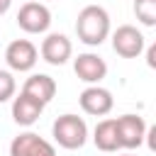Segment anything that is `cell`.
Returning <instances> with one entry per match:
<instances>
[{"label":"cell","instance_id":"6da1fadb","mask_svg":"<svg viewBox=\"0 0 156 156\" xmlns=\"http://www.w3.org/2000/svg\"><path fill=\"white\" fill-rule=\"evenodd\" d=\"M76 34L88 46H100L110 37V15L100 5H85L76 20Z\"/></svg>","mask_w":156,"mask_h":156},{"label":"cell","instance_id":"7a4b0ae2","mask_svg":"<svg viewBox=\"0 0 156 156\" xmlns=\"http://www.w3.org/2000/svg\"><path fill=\"white\" fill-rule=\"evenodd\" d=\"M51 134H54V141L61 149L76 151V149H80L88 141V124H85L83 117L66 112V115L56 117V122L51 127Z\"/></svg>","mask_w":156,"mask_h":156},{"label":"cell","instance_id":"3957f363","mask_svg":"<svg viewBox=\"0 0 156 156\" xmlns=\"http://www.w3.org/2000/svg\"><path fill=\"white\" fill-rule=\"evenodd\" d=\"M37 61H39V49L29 39H15L5 49V63L10 66V71L27 73L37 66Z\"/></svg>","mask_w":156,"mask_h":156},{"label":"cell","instance_id":"277c9868","mask_svg":"<svg viewBox=\"0 0 156 156\" xmlns=\"http://www.w3.org/2000/svg\"><path fill=\"white\" fill-rule=\"evenodd\" d=\"M17 24L27 34H44L51 27V10L44 2H24L17 12Z\"/></svg>","mask_w":156,"mask_h":156},{"label":"cell","instance_id":"5b68a950","mask_svg":"<svg viewBox=\"0 0 156 156\" xmlns=\"http://www.w3.org/2000/svg\"><path fill=\"white\" fill-rule=\"evenodd\" d=\"M115 124H117V136H119V149H139L144 144V136H146V122L144 117L139 115H122V117H115Z\"/></svg>","mask_w":156,"mask_h":156},{"label":"cell","instance_id":"8992f818","mask_svg":"<svg viewBox=\"0 0 156 156\" xmlns=\"http://www.w3.org/2000/svg\"><path fill=\"white\" fill-rule=\"evenodd\" d=\"M78 102H80V110L85 115H93V117H105L112 112L115 107V98L107 88H102L100 83L98 85H88L80 95H78Z\"/></svg>","mask_w":156,"mask_h":156},{"label":"cell","instance_id":"52a82bcc","mask_svg":"<svg viewBox=\"0 0 156 156\" xmlns=\"http://www.w3.org/2000/svg\"><path fill=\"white\" fill-rule=\"evenodd\" d=\"M146 41L144 34L134 27V24H122L112 32V49L122 56V58H136L144 51Z\"/></svg>","mask_w":156,"mask_h":156},{"label":"cell","instance_id":"ba28073f","mask_svg":"<svg viewBox=\"0 0 156 156\" xmlns=\"http://www.w3.org/2000/svg\"><path fill=\"white\" fill-rule=\"evenodd\" d=\"M10 156H56V146L34 132H22L10 141Z\"/></svg>","mask_w":156,"mask_h":156},{"label":"cell","instance_id":"9c48e42d","mask_svg":"<svg viewBox=\"0 0 156 156\" xmlns=\"http://www.w3.org/2000/svg\"><path fill=\"white\" fill-rule=\"evenodd\" d=\"M39 54L46 63L51 66H63L71 56H73V44L66 34H58V32H51L44 37L41 46H39Z\"/></svg>","mask_w":156,"mask_h":156},{"label":"cell","instance_id":"30bf717a","mask_svg":"<svg viewBox=\"0 0 156 156\" xmlns=\"http://www.w3.org/2000/svg\"><path fill=\"white\" fill-rule=\"evenodd\" d=\"M73 71H76V76H78L83 83L98 85V83L107 76V63H105L102 56H98V54H93V51H85V54H78V56L73 58Z\"/></svg>","mask_w":156,"mask_h":156},{"label":"cell","instance_id":"8fae6325","mask_svg":"<svg viewBox=\"0 0 156 156\" xmlns=\"http://www.w3.org/2000/svg\"><path fill=\"white\" fill-rule=\"evenodd\" d=\"M44 107H46V105H41L39 100H34V98H29V95H24V93L20 90V95L12 98V119H15L20 127H32V124L41 117Z\"/></svg>","mask_w":156,"mask_h":156},{"label":"cell","instance_id":"7c38bea8","mask_svg":"<svg viewBox=\"0 0 156 156\" xmlns=\"http://www.w3.org/2000/svg\"><path fill=\"white\" fill-rule=\"evenodd\" d=\"M22 93L34 98V100H39L41 105H49L54 100V95H56V80L51 76H46V73H32L24 80Z\"/></svg>","mask_w":156,"mask_h":156},{"label":"cell","instance_id":"4fadbf2b","mask_svg":"<svg viewBox=\"0 0 156 156\" xmlns=\"http://www.w3.org/2000/svg\"><path fill=\"white\" fill-rule=\"evenodd\" d=\"M93 141L100 151L105 154H115L119 149V136H117V124H115V117H107V119H100L93 129Z\"/></svg>","mask_w":156,"mask_h":156},{"label":"cell","instance_id":"5bb4252c","mask_svg":"<svg viewBox=\"0 0 156 156\" xmlns=\"http://www.w3.org/2000/svg\"><path fill=\"white\" fill-rule=\"evenodd\" d=\"M134 15L144 27L156 24V0H134Z\"/></svg>","mask_w":156,"mask_h":156},{"label":"cell","instance_id":"9a60e30c","mask_svg":"<svg viewBox=\"0 0 156 156\" xmlns=\"http://www.w3.org/2000/svg\"><path fill=\"white\" fill-rule=\"evenodd\" d=\"M15 90H17V83H15V76L10 71H2L0 68V102H7L15 98Z\"/></svg>","mask_w":156,"mask_h":156},{"label":"cell","instance_id":"2e32d148","mask_svg":"<svg viewBox=\"0 0 156 156\" xmlns=\"http://www.w3.org/2000/svg\"><path fill=\"white\" fill-rule=\"evenodd\" d=\"M146 63H149V68L156 66V46H154V44L146 49Z\"/></svg>","mask_w":156,"mask_h":156},{"label":"cell","instance_id":"e0dca14e","mask_svg":"<svg viewBox=\"0 0 156 156\" xmlns=\"http://www.w3.org/2000/svg\"><path fill=\"white\" fill-rule=\"evenodd\" d=\"M10 5H12V0H0V15H5L10 10Z\"/></svg>","mask_w":156,"mask_h":156},{"label":"cell","instance_id":"ac0fdd59","mask_svg":"<svg viewBox=\"0 0 156 156\" xmlns=\"http://www.w3.org/2000/svg\"><path fill=\"white\" fill-rule=\"evenodd\" d=\"M122 156H136V154H122Z\"/></svg>","mask_w":156,"mask_h":156}]
</instances>
